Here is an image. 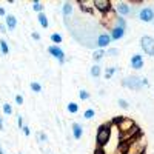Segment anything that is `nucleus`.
Masks as SVG:
<instances>
[{"instance_id": "f257e3e1", "label": "nucleus", "mask_w": 154, "mask_h": 154, "mask_svg": "<svg viewBox=\"0 0 154 154\" xmlns=\"http://www.w3.org/2000/svg\"><path fill=\"white\" fill-rule=\"evenodd\" d=\"M146 148V142L142 137V134H136V137L130 139L128 142H125V152L123 154H143Z\"/></svg>"}, {"instance_id": "f03ea898", "label": "nucleus", "mask_w": 154, "mask_h": 154, "mask_svg": "<svg viewBox=\"0 0 154 154\" xmlns=\"http://www.w3.org/2000/svg\"><path fill=\"white\" fill-rule=\"evenodd\" d=\"M116 125H117V130L120 131L122 137L125 139L126 136H131L133 134H139V128L134 125V120L130 119V117H119L117 120H116Z\"/></svg>"}, {"instance_id": "7ed1b4c3", "label": "nucleus", "mask_w": 154, "mask_h": 154, "mask_svg": "<svg viewBox=\"0 0 154 154\" xmlns=\"http://www.w3.org/2000/svg\"><path fill=\"white\" fill-rule=\"evenodd\" d=\"M122 85L126 86V88H130V89H134V91H139L142 86H146L148 82H146V79H143V77L131 75V77H126V79H123Z\"/></svg>"}, {"instance_id": "20e7f679", "label": "nucleus", "mask_w": 154, "mask_h": 154, "mask_svg": "<svg viewBox=\"0 0 154 154\" xmlns=\"http://www.w3.org/2000/svg\"><path fill=\"white\" fill-rule=\"evenodd\" d=\"M109 136H111L109 125H100V126H99V130H97V136H96V142H97V146L103 148V146L108 143Z\"/></svg>"}, {"instance_id": "39448f33", "label": "nucleus", "mask_w": 154, "mask_h": 154, "mask_svg": "<svg viewBox=\"0 0 154 154\" xmlns=\"http://www.w3.org/2000/svg\"><path fill=\"white\" fill-rule=\"evenodd\" d=\"M140 46H142L143 53L148 56H154V38L149 35H143L140 38Z\"/></svg>"}, {"instance_id": "423d86ee", "label": "nucleus", "mask_w": 154, "mask_h": 154, "mask_svg": "<svg viewBox=\"0 0 154 154\" xmlns=\"http://www.w3.org/2000/svg\"><path fill=\"white\" fill-rule=\"evenodd\" d=\"M139 19L145 22V23H151L154 20V8L152 6H145L139 11Z\"/></svg>"}, {"instance_id": "0eeeda50", "label": "nucleus", "mask_w": 154, "mask_h": 154, "mask_svg": "<svg viewBox=\"0 0 154 154\" xmlns=\"http://www.w3.org/2000/svg\"><path fill=\"white\" fill-rule=\"evenodd\" d=\"M93 5H94V9H97L102 14H106L108 11L112 9V6H111L112 3L109 0H93Z\"/></svg>"}, {"instance_id": "6e6552de", "label": "nucleus", "mask_w": 154, "mask_h": 154, "mask_svg": "<svg viewBox=\"0 0 154 154\" xmlns=\"http://www.w3.org/2000/svg\"><path fill=\"white\" fill-rule=\"evenodd\" d=\"M114 11H116V14H120V17H125V16H130L131 14V6L130 3H126V2H117L114 6Z\"/></svg>"}, {"instance_id": "1a4fd4ad", "label": "nucleus", "mask_w": 154, "mask_h": 154, "mask_svg": "<svg viewBox=\"0 0 154 154\" xmlns=\"http://www.w3.org/2000/svg\"><path fill=\"white\" fill-rule=\"evenodd\" d=\"M48 53L53 56L54 59H57L60 63H65V53H63V49L60 48V46H57V45H51L49 48H48Z\"/></svg>"}, {"instance_id": "9d476101", "label": "nucleus", "mask_w": 154, "mask_h": 154, "mask_svg": "<svg viewBox=\"0 0 154 154\" xmlns=\"http://www.w3.org/2000/svg\"><path fill=\"white\" fill-rule=\"evenodd\" d=\"M112 40H111V35H109V32H102V34H99V37H97V46H99V49H105L109 43H111Z\"/></svg>"}, {"instance_id": "9b49d317", "label": "nucleus", "mask_w": 154, "mask_h": 154, "mask_svg": "<svg viewBox=\"0 0 154 154\" xmlns=\"http://www.w3.org/2000/svg\"><path fill=\"white\" fill-rule=\"evenodd\" d=\"M125 31H126V29H123V28H120V26H117V25H116V26L109 31L111 40H120V38L125 35Z\"/></svg>"}, {"instance_id": "f8f14e48", "label": "nucleus", "mask_w": 154, "mask_h": 154, "mask_svg": "<svg viewBox=\"0 0 154 154\" xmlns=\"http://www.w3.org/2000/svg\"><path fill=\"white\" fill-rule=\"evenodd\" d=\"M131 68H134V69H142L143 68V57L140 54H134L131 57Z\"/></svg>"}, {"instance_id": "ddd939ff", "label": "nucleus", "mask_w": 154, "mask_h": 154, "mask_svg": "<svg viewBox=\"0 0 154 154\" xmlns=\"http://www.w3.org/2000/svg\"><path fill=\"white\" fill-rule=\"evenodd\" d=\"M5 25H6V28L8 29H16V26H17V19L12 16V14H6V17H5Z\"/></svg>"}, {"instance_id": "4468645a", "label": "nucleus", "mask_w": 154, "mask_h": 154, "mask_svg": "<svg viewBox=\"0 0 154 154\" xmlns=\"http://www.w3.org/2000/svg\"><path fill=\"white\" fill-rule=\"evenodd\" d=\"M72 137L75 139V140H79V139H82V136H83V128H82V125H79V123H72Z\"/></svg>"}, {"instance_id": "2eb2a0df", "label": "nucleus", "mask_w": 154, "mask_h": 154, "mask_svg": "<svg viewBox=\"0 0 154 154\" xmlns=\"http://www.w3.org/2000/svg\"><path fill=\"white\" fill-rule=\"evenodd\" d=\"M37 20H38V23H40V26H42V28L46 29V28L49 26V22H48V17H46L45 12H40V14L37 16Z\"/></svg>"}, {"instance_id": "dca6fc26", "label": "nucleus", "mask_w": 154, "mask_h": 154, "mask_svg": "<svg viewBox=\"0 0 154 154\" xmlns=\"http://www.w3.org/2000/svg\"><path fill=\"white\" fill-rule=\"evenodd\" d=\"M62 12H63V17H69L72 14V5L69 2H65L62 6Z\"/></svg>"}, {"instance_id": "f3484780", "label": "nucleus", "mask_w": 154, "mask_h": 154, "mask_svg": "<svg viewBox=\"0 0 154 154\" xmlns=\"http://www.w3.org/2000/svg\"><path fill=\"white\" fill-rule=\"evenodd\" d=\"M103 56H105V49H96L94 53H93V60L94 62H99V60L103 59Z\"/></svg>"}, {"instance_id": "a211bd4d", "label": "nucleus", "mask_w": 154, "mask_h": 154, "mask_svg": "<svg viewBox=\"0 0 154 154\" xmlns=\"http://www.w3.org/2000/svg\"><path fill=\"white\" fill-rule=\"evenodd\" d=\"M0 51H2V54H3V56H6V54L9 53V46H8V42H6V40H3V38L0 40Z\"/></svg>"}, {"instance_id": "6ab92c4d", "label": "nucleus", "mask_w": 154, "mask_h": 154, "mask_svg": "<svg viewBox=\"0 0 154 154\" xmlns=\"http://www.w3.org/2000/svg\"><path fill=\"white\" fill-rule=\"evenodd\" d=\"M66 109H68V112H71V114H75L77 111H79V105H77L75 102H69V103H68V106H66Z\"/></svg>"}, {"instance_id": "aec40b11", "label": "nucleus", "mask_w": 154, "mask_h": 154, "mask_svg": "<svg viewBox=\"0 0 154 154\" xmlns=\"http://www.w3.org/2000/svg\"><path fill=\"white\" fill-rule=\"evenodd\" d=\"M62 35L60 34H57V32H54V34H51V42H53L54 45H57L59 46V43H62Z\"/></svg>"}, {"instance_id": "412c9836", "label": "nucleus", "mask_w": 154, "mask_h": 154, "mask_svg": "<svg viewBox=\"0 0 154 154\" xmlns=\"http://www.w3.org/2000/svg\"><path fill=\"white\" fill-rule=\"evenodd\" d=\"M32 9L37 11L38 14H40V12H43V5L38 2V0H34V2H32Z\"/></svg>"}, {"instance_id": "4be33fe9", "label": "nucleus", "mask_w": 154, "mask_h": 154, "mask_svg": "<svg viewBox=\"0 0 154 154\" xmlns=\"http://www.w3.org/2000/svg\"><path fill=\"white\" fill-rule=\"evenodd\" d=\"M94 116H96V111H94L93 108H88V109H86V111L83 112V117H85L86 120H89V119H93Z\"/></svg>"}, {"instance_id": "5701e85b", "label": "nucleus", "mask_w": 154, "mask_h": 154, "mask_svg": "<svg viewBox=\"0 0 154 154\" xmlns=\"http://www.w3.org/2000/svg\"><path fill=\"white\" fill-rule=\"evenodd\" d=\"M89 72H91L93 77H99V75H100V66H99V65H93L91 69H89Z\"/></svg>"}, {"instance_id": "b1692460", "label": "nucleus", "mask_w": 154, "mask_h": 154, "mask_svg": "<svg viewBox=\"0 0 154 154\" xmlns=\"http://www.w3.org/2000/svg\"><path fill=\"white\" fill-rule=\"evenodd\" d=\"M116 25H117V26H120V28H123V29H126V22H125V19L120 17V16H117V19H116Z\"/></svg>"}, {"instance_id": "393cba45", "label": "nucleus", "mask_w": 154, "mask_h": 154, "mask_svg": "<svg viewBox=\"0 0 154 154\" xmlns=\"http://www.w3.org/2000/svg\"><path fill=\"white\" fill-rule=\"evenodd\" d=\"M31 89L34 93H40L42 91V85L38 83V82H31Z\"/></svg>"}, {"instance_id": "a878e982", "label": "nucleus", "mask_w": 154, "mask_h": 154, "mask_svg": "<svg viewBox=\"0 0 154 154\" xmlns=\"http://www.w3.org/2000/svg\"><path fill=\"white\" fill-rule=\"evenodd\" d=\"M105 54L106 56H111V57H116V56H119V49L117 48H109V49H106Z\"/></svg>"}, {"instance_id": "bb28decb", "label": "nucleus", "mask_w": 154, "mask_h": 154, "mask_svg": "<svg viewBox=\"0 0 154 154\" xmlns=\"http://www.w3.org/2000/svg\"><path fill=\"white\" fill-rule=\"evenodd\" d=\"M116 69H117L116 66H111V68H108V69L105 71V79H111V77H112V74L116 72Z\"/></svg>"}, {"instance_id": "cd10ccee", "label": "nucleus", "mask_w": 154, "mask_h": 154, "mask_svg": "<svg viewBox=\"0 0 154 154\" xmlns=\"http://www.w3.org/2000/svg\"><path fill=\"white\" fill-rule=\"evenodd\" d=\"M79 99H80V100H88V99H89V93L86 91V89H80Z\"/></svg>"}, {"instance_id": "c85d7f7f", "label": "nucleus", "mask_w": 154, "mask_h": 154, "mask_svg": "<svg viewBox=\"0 0 154 154\" xmlns=\"http://www.w3.org/2000/svg\"><path fill=\"white\" fill-rule=\"evenodd\" d=\"M117 103H119V106H120L122 109H126L128 106H130V103H128L125 99H119V100H117Z\"/></svg>"}, {"instance_id": "c756f323", "label": "nucleus", "mask_w": 154, "mask_h": 154, "mask_svg": "<svg viewBox=\"0 0 154 154\" xmlns=\"http://www.w3.org/2000/svg\"><path fill=\"white\" fill-rule=\"evenodd\" d=\"M3 112H5L6 116L12 114V106H11L9 103H3Z\"/></svg>"}, {"instance_id": "7c9ffc66", "label": "nucleus", "mask_w": 154, "mask_h": 154, "mask_svg": "<svg viewBox=\"0 0 154 154\" xmlns=\"http://www.w3.org/2000/svg\"><path fill=\"white\" fill-rule=\"evenodd\" d=\"M37 139H38V140H40V142H46V140H48V137H46V134H43L42 131H40V133H37Z\"/></svg>"}, {"instance_id": "2f4dec72", "label": "nucleus", "mask_w": 154, "mask_h": 154, "mask_svg": "<svg viewBox=\"0 0 154 154\" xmlns=\"http://www.w3.org/2000/svg\"><path fill=\"white\" fill-rule=\"evenodd\" d=\"M22 131H23V134H25V136H29V134H31V130H29V126H28V125H23Z\"/></svg>"}, {"instance_id": "473e14b6", "label": "nucleus", "mask_w": 154, "mask_h": 154, "mask_svg": "<svg viewBox=\"0 0 154 154\" xmlns=\"http://www.w3.org/2000/svg\"><path fill=\"white\" fill-rule=\"evenodd\" d=\"M17 125H19V128H20V130H22V128H23V117H22L20 114L17 116Z\"/></svg>"}, {"instance_id": "72a5a7b5", "label": "nucleus", "mask_w": 154, "mask_h": 154, "mask_svg": "<svg viewBox=\"0 0 154 154\" xmlns=\"http://www.w3.org/2000/svg\"><path fill=\"white\" fill-rule=\"evenodd\" d=\"M16 103H17V105H23V97H22L20 94L16 96Z\"/></svg>"}, {"instance_id": "f704fd0d", "label": "nucleus", "mask_w": 154, "mask_h": 154, "mask_svg": "<svg viewBox=\"0 0 154 154\" xmlns=\"http://www.w3.org/2000/svg\"><path fill=\"white\" fill-rule=\"evenodd\" d=\"M94 154H106V152H105V149H103V148L97 146V148H96V151H94Z\"/></svg>"}, {"instance_id": "c9c22d12", "label": "nucleus", "mask_w": 154, "mask_h": 154, "mask_svg": "<svg viewBox=\"0 0 154 154\" xmlns=\"http://www.w3.org/2000/svg\"><path fill=\"white\" fill-rule=\"evenodd\" d=\"M0 31H2L3 34L8 32V28H6V25H5V23H0Z\"/></svg>"}, {"instance_id": "e433bc0d", "label": "nucleus", "mask_w": 154, "mask_h": 154, "mask_svg": "<svg viewBox=\"0 0 154 154\" xmlns=\"http://www.w3.org/2000/svg\"><path fill=\"white\" fill-rule=\"evenodd\" d=\"M0 17H6V11H5V8H2V6H0Z\"/></svg>"}, {"instance_id": "4c0bfd02", "label": "nucleus", "mask_w": 154, "mask_h": 154, "mask_svg": "<svg viewBox=\"0 0 154 154\" xmlns=\"http://www.w3.org/2000/svg\"><path fill=\"white\" fill-rule=\"evenodd\" d=\"M32 38H34V40H40V35H38V32H32Z\"/></svg>"}, {"instance_id": "58836bf2", "label": "nucleus", "mask_w": 154, "mask_h": 154, "mask_svg": "<svg viewBox=\"0 0 154 154\" xmlns=\"http://www.w3.org/2000/svg\"><path fill=\"white\" fill-rule=\"evenodd\" d=\"M0 130H3V120H2V116H0Z\"/></svg>"}, {"instance_id": "ea45409f", "label": "nucleus", "mask_w": 154, "mask_h": 154, "mask_svg": "<svg viewBox=\"0 0 154 154\" xmlns=\"http://www.w3.org/2000/svg\"><path fill=\"white\" fill-rule=\"evenodd\" d=\"M0 154H5V151H3V148H2V143H0Z\"/></svg>"}, {"instance_id": "a19ab883", "label": "nucleus", "mask_w": 154, "mask_h": 154, "mask_svg": "<svg viewBox=\"0 0 154 154\" xmlns=\"http://www.w3.org/2000/svg\"><path fill=\"white\" fill-rule=\"evenodd\" d=\"M20 154H22V152H20Z\"/></svg>"}]
</instances>
